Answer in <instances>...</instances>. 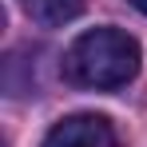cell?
<instances>
[{
    "mask_svg": "<svg viewBox=\"0 0 147 147\" xmlns=\"http://www.w3.org/2000/svg\"><path fill=\"white\" fill-rule=\"evenodd\" d=\"M139 60L143 56H139L135 36H127L119 28H92V32L76 36L72 48L64 52V80L76 88L111 92L135 80Z\"/></svg>",
    "mask_w": 147,
    "mask_h": 147,
    "instance_id": "1",
    "label": "cell"
},
{
    "mask_svg": "<svg viewBox=\"0 0 147 147\" xmlns=\"http://www.w3.org/2000/svg\"><path fill=\"white\" fill-rule=\"evenodd\" d=\"M44 147H119V139H115L111 119L80 111V115H68L56 123L44 135Z\"/></svg>",
    "mask_w": 147,
    "mask_h": 147,
    "instance_id": "2",
    "label": "cell"
},
{
    "mask_svg": "<svg viewBox=\"0 0 147 147\" xmlns=\"http://www.w3.org/2000/svg\"><path fill=\"white\" fill-rule=\"evenodd\" d=\"M20 8L40 28H64L84 12V0H20Z\"/></svg>",
    "mask_w": 147,
    "mask_h": 147,
    "instance_id": "3",
    "label": "cell"
},
{
    "mask_svg": "<svg viewBox=\"0 0 147 147\" xmlns=\"http://www.w3.org/2000/svg\"><path fill=\"white\" fill-rule=\"evenodd\" d=\"M127 4H131V8H139V12L147 16V0H127Z\"/></svg>",
    "mask_w": 147,
    "mask_h": 147,
    "instance_id": "4",
    "label": "cell"
}]
</instances>
